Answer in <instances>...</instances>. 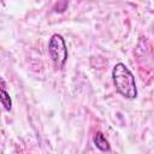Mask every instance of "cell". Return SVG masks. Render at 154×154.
Listing matches in <instances>:
<instances>
[{"instance_id":"obj_1","label":"cell","mask_w":154,"mask_h":154,"mask_svg":"<svg viewBox=\"0 0 154 154\" xmlns=\"http://www.w3.org/2000/svg\"><path fill=\"white\" fill-rule=\"evenodd\" d=\"M112 78L116 90L126 99H135L137 96V87L132 72L123 63H118L113 66Z\"/></svg>"},{"instance_id":"obj_2","label":"cell","mask_w":154,"mask_h":154,"mask_svg":"<svg viewBox=\"0 0 154 154\" xmlns=\"http://www.w3.org/2000/svg\"><path fill=\"white\" fill-rule=\"evenodd\" d=\"M48 52L54 66L58 70L63 69V66L67 60V47L61 35L53 34L51 36L49 43H48Z\"/></svg>"},{"instance_id":"obj_3","label":"cell","mask_w":154,"mask_h":154,"mask_svg":"<svg viewBox=\"0 0 154 154\" xmlns=\"http://www.w3.org/2000/svg\"><path fill=\"white\" fill-rule=\"evenodd\" d=\"M93 142H94L95 147H96L97 149H100L101 152H109V150H111L109 143H108V141L106 140L105 135H103L101 131H97V132L94 135Z\"/></svg>"},{"instance_id":"obj_4","label":"cell","mask_w":154,"mask_h":154,"mask_svg":"<svg viewBox=\"0 0 154 154\" xmlns=\"http://www.w3.org/2000/svg\"><path fill=\"white\" fill-rule=\"evenodd\" d=\"M0 101H1V103H2V106H4V108L6 111H11V108H12V101H11L10 94L5 90L4 87L0 90Z\"/></svg>"}]
</instances>
